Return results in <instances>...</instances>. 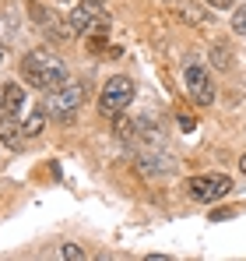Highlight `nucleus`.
Returning <instances> with one entry per match:
<instances>
[{"instance_id":"f257e3e1","label":"nucleus","mask_w":246,"mask_h":261,"mask_svg":"<svg viewBox=\"0 0 246 261\" xmlns=\"http://www.w3.org/2000/svg\"><path fill=\"white\" fill-rule=\"evenodd\" d=\"M21 74L28 78V85L42 88V92H49V88L71 82L67 64H64L56 53H49V49H32V53H25V60H21Z\"/></svg>"},{"instance_id":"f03ea898","label":"nucleus","mask_w":246,"mask_h":261,"mask_svg":"<svg viewBox=\"0 0 246 261\" xmlns=\"http://www.w3.org/2000/svg\"><path fill=\"white\" fill-rule=\"evenodd\" d=\"M81 102H84V85L81 82H64V85H56V88L46 92L42 110H46V117L67 124V120H74V113H78Z\"/></svg>"},{"instance_id":"7ed1b4c3","label":"nucleus","mask_w":246,"mask_h":261,"mask_svg":"<svg viewBox=\"0 0 246 261\" xmlns=\"http://www.w3.org/2000/svg\"><path fill=\"white\" fill-rule=\"evenodd\" d=\"M134 99V82L123 78V74H113L106 85H102V95H99V113L102 117H116L130 106Z\"/></svg>"},{"instance_id":"20e7f679","label":"nucleus","mask_w":246,"mask_h":261,"mask_svg":"<svg viewBox=\"0 0 246 261\" xmlns=\"http://www.w3.org/2000/svg\"><path fill=\"white\" fill-rule=\"evenodd\" d=\"M187 191H190L194 201L211 205V201H222V198L232 191V180L222 176V173H201V176H190V180H187Z\"/></svg>"},{"instance_id":"39448f33","label":"nucleus","mask_w":246,"mask_h":261,"mask_svg":"<svg viewBox=\"0 0 246 261\" xmlns=\"http://www.w3.org/2000/svg\"><path fill=\"white\" fill-rule=\"evenodd\" d=\"M183 82H187V92H190V99L197 102V106H211L214 102V82L207 78V71L201 64H187L183 67Z\"/></svg>"},{"instance_id":"423d86ee","label":"nucleus","mask_w":246,"mask_h":261,"mask_svg":"<svg viewBox=\"0 0 246 261\" xmlns=\"http://www.w3.org/2000/svg\"><path fill=\"white\" fill-rule=\"evenodd\" d=\"M28 14L36 18V29H39L46 39H53V43H67L74 32H71V25L64 21V18H56L49 7H39V4H28Z\"/></svg>"},{"instance_id":"0eeeda50","label":"nucleus","mask_w":246,"mask_h":261,"mask_svg":"<svg viewBox=\"0 0 246 261\" xmlns=\"http://www.w3.org/2000/svg\"><path fill=\"white\" fill-rule=\"evenodd\" d=\"M172 14H176V21H183L190 29H201L204 21H211V14L194 0H172Z\"/></svg>"},{"instance_id":"6e6552de","label":"nucleus","mask_w":246,"mask_h":261,"mask_svg":"<svg viewBox=\"0 0 246 261\" xmlns=\"http://www.w3.org/2000/svg\"><path fill=\"white\" fill-rule=\"evenodd\" d=\"M0 141L7 148H21L25 145V130L18 124V113H4V120H0Z\"/></svg>"},{"instance_id":"1a4fd4ad","label":"nucleus","mask_w":246,"mask_h":261,"mask_svg":"<svg viewBox=\"0 0 246 261\" xmlns=\"http://www.w3.org/2000/svg\"><path fill=\"white\" fill-rule=\"evenodd\" d=\"M172 163H176V159H172L169 152H144V155H141V170H144V173H169Z\"/></svg>"},{"instance_id":"9d476101","label":"nucleus","mask_w":246,"mask_h":261,"mask_svg":"<svg viewBox=\"0 0 246 261\" xmlns=\"http://www.w3.org/2000/svg\"><path fill=\"white\" fill-rule=\"evenodd\" d=\"M95 21H99V18H95V14H88L81 4H78V7L67 14V25H71V32H74V36H81V32H91V29H95ZM106 21H109V18H106Z\"/></svg>"},{"instance_id":"9b49d317","label":"nucleus","mask_w":246,"mask_h":261,"mask_svg":"<svg viewBox=\"0 0 246 261\" xmlns=\"http://www.w3.org/2000/svg\"><path fill=\"white\" fill-rule=\"evenodd\" d=\"M21 102H25V88L21 85H4V113H18L21 110Z\"/></svg>"},{"instance_id":"f8f14e48","label":"nucleus","mask_w":246,"mask_h":261,"mask_svg":"<svg viewBox=\"0 0 246 261\" xmlns=\"http://www.w3.org/2000/svg\"><path fill=\"white\" fill-rule=\"evenodd\" d=\"M207 53H211V64H214L218 71H232V53H229V46H225V43H214Z\"/></svg>"},{"instance_id":"ddd939ff","label":"nucleus","mask_w":246,"mask_h":261,"mask_svg":"<svg viewBox=\"0 0 246 261\" xmlns=\"http://www.w3.org/2000/svg\"><path fill=\"white\" fill-rule=\"evenodd\" d=\"M113 134H116L120 141H130V138H134V120L123 117V113H116V117H113Z\"/></svg>"},{"instance_id":"4468645a","label":"nucleus","mask_w":246,"mask_h":261,"mask_svg":"<svg viewBox=\"0 0 246 261\" xmlns=\"http://www.w3.org/2000/svg\"><path fill=\"white\" fill-rule=\"evenodd\" d=\"M42 124H46V110H36L25 124H21V130H25V138H36V134H42Z\"/></svg>"},{"instance_id":"2eb2a0df","label":"nucleus","mask_w":246,"mask_h":261,"mask_svg":"<svg viewBox=\"0 0 246 261\" xmlns=\"http://www.w3.org/2000/svg\"><path fill=\"white\" fill-rule=\"evenodd\" d=\"M81 7L88 11V14H95L99 21H106L109 14H106V7H102V0H81Z\"/></svg>"},{"instance_id":"dca6fc26","label":"nucleus","mask_w":246,"mask_h":261,"mask_svg":"<svg viewBox=\"0 0 246 261\" xmlns=\"http://www.w3.org/2000/svg\"><path fill=\"white\" fill-rule=\"evenodd\" d=\"M102 49H106V32H99V29H95V32H91V39H88V53L95 57V53H102Z\"/></svg>"},{"instance_id":"f3484780","label":"nucleus","mask_w":246,"mask_h":261,"mask_svg":"<svg viewBox=\"0 0 246 261\" xmlns=\"http://www.w3.org/2000/svg\"><path fill=\"white\" fill-rule=\"evenodd\" d=\"M232 29H236L239 36H246V4H243V7H236V14H232Z\"/></svg>"},{"instance_id":"a211bd4d","label":"nucleus","mask_w":246,"mask_h":261,"mask_svg":"<svg viewBox=\"0 0 246 261\" xmlns=\"http://www.w3.org/2000/svg\"><path fill=\"white\" fill-rule=\"evenodd\" d=\"M60 258L81 261V258H84V251H81V247H78V244H64V247H60Z\"/></svg>"},{"instance_id":"6ab92c4d","label":"nucleus","mask_w":246,"mask_h":261,"mask_svg":"<svg viewBox=\"0 0 246 261\" xmlns=\"http://www.w3.org/2000/svg\"><path fill=\"white\" fill-rule=\"evenodd\" d=\"M179 127H183V130H187V134H190V130L197 127V120H194L190 113H179Z\"/></svg>"},{"instance_id":"aec40b11","label":"nucleus","mask_w":246,"mask_h":261,"mask_svg":"<svg viewBox=\"0 0 246 261\" xmlns=\"http://www.w3.org/2000/svg\"><path fill=\"white\" fill-rule=\"evenodd\" d=\"M0 32H7V36H14V18H7V14H0Z\"/></svg>"},{"instance_id":"412c9836","label":"nucleus","mask_w":246,"mask_h":261,"mask_svg":"<svg viewBox=\"0 0 246 261\" xmlns=\"http://www.w3.org/2000/svg\"><path fill=\"white\" fill-rule=\"evenodd\" d=\"M211 7H232V0H207Z\"/></svg>"},{"instance_id":"4be33fe9","label":"nucleus","mask_w":246,"mask_h":261,"mask_svg":"<svg viewBox=\"0 0 246 261\" xmlns=\"http://www.w3.org/2000/svg\"><path fill=\"white\" fill-rule=\"evenodd\" d=\"M239 170H243V173H246V155H243V159H239Z\"/></svg>"},{"instance_id":"5701e85b","label":"nucleus","mask_w":246,"mask_h":261,"mask_svg":"<svg viewBox=\"0 0 246 261\" xmlns=\"http://www.w3.org/2000/svg\"><path fill=\"white\" fill-rule=\"evenodd\" d=\"M0 60H4V46H0Z\"/></svg>"},{"instance_id":"b1692460","label":"nucleus","mask_w":246,"mask_h":261,"mask_svg":"<svg viewBox=\"0 0 246 261\" xmlns=\"http://www.w3.org/2000/svg\"><path fill=\"white\" fill-rule=\"evenodd\" d=\"M165 4H172V0H165Z\"/></svg>"}]
</instances>
